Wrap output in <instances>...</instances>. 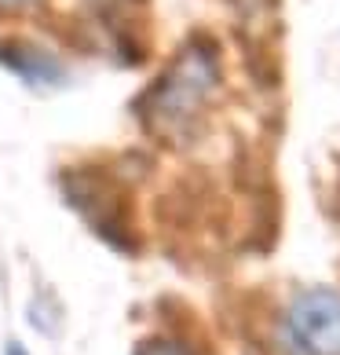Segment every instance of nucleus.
I'll return each instance as SVG.
<instances>
[{"label":"nucleus","mask_w":340,"mask_h":355,"mask_svg":"<svg viewBox=\"0 0 340 355\" xmlns=\"http://www.w3.org/2000/svg\"><path fill=\"white\" fill-rule=\"evenodd\" d=\"M213 85H216L213 55H208L205 48H187L176 59V67L158 81V88L147 96L143 114H147V121L154 128L172 132V128L190 125L194 117H198L205 99L213 96Z\"/></svg>","instance_id":"f257e3e1"},{"label":"nucleus","mask_w":340,"mask_h":355,"mask_svg":"<svg viewBox=\"0 0 340 355\" xmlns=\"http://www.w3.org/2000/svg\"><path fill=\"white\" fill-rule=\"evenodd\" d=\"M285 337L296 355H340V297L333 289H307L285 315Z\"/></svg>","instance_id":"f03ea898"},{"label":"nucleus","mask_w":340,"mask_h":355,"mask_svg":"<svg viewBox=\"0 0 340 355\" xmlns=\"http://www.w3.org/2000/svg\"><path fill=\"white\" fill-rule=\"evenodd\" d=\"M0 55L8 59V67H11V70L26 73L30 81H55V77H59L55 59H51V55H44V51H37V48L11 44V48H0Z\"/></svg>","instance_id":"7ed1b4c3"},{"label":"nucleus","mask_w":340,"mask_h":355,"mask_svg":"<svg viewBox=\"0 0 340 355\" xmlns=\"http://www.w3.org/2000/svg\"><path fill=\"white\" fill-rule=\"evenodd\" d=\"M136 355H194L187 345H179V340H168V337H154L147 340Z\"/></svg>","instance_id":"20e7f679"},{"label":"nucleus","mask_w":340,"mask_h":355,"mask_svg":"<svg viewBox=\"0 0 340 355\" xmlns=\"http://www.w3.org/2000/svg\"><path fill=\"white\" fill-rule=\"evenodd\" d=\"M37 0H0V8L4 11H22V8H33Z\"/></svg>","instance_id":"39448f33"},{"label":"nucleus","mask_w":340,"mask_h":355,"mask_svg":"<svg viewBox=\"0 0 340 355\" xmlns=\"http://www.w3.org/2000/svg\"><path fill=\"white\" fill-rule=\"evenodd\" d=\"M8 355H26V348L22 345H8Z\"/></svg>","instance_id":"423d86ee"}]
</instances>
